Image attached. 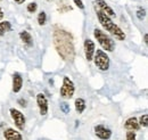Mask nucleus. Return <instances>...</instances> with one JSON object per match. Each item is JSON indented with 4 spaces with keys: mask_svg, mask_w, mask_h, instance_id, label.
I'll list each match as a JSON object with an SVG mask.
<instances>
[{
    "mask_svg": "<svg viewBox=\"0 0 148 140\" xmlns=\"http://www.w3.org/2000/svg\"><path fill=\"white\" fill-rule=\"evenodd\" d=\"M54 46L60 58L65 62H72L75 57L73 36L63 29H56L54 31Z\"/></svg>",
    "mask_w": 148,
    "mask_h": 140,
    "instance_id": "1",
    "label": "nucleus"
},
{
    "mask_svg": "<svg viewBox=\"0 0 148 140\" xmlns=\"http://www.w3.org/2000/svg\"><path fill=\"white\" fill-rule=\"evenodd\" d=\"M97 17H98L99 23L101 24V26L106 31H108L116 40H120V41H124L125 40V33H124V31H122V29L120 26H117L111 19V17H108L106 14H104L100 10H97Z\"/></svg>",
    "mask_w": 148,
    "mask_h": 140,
    "instance_id": "2",
    "label": "nucleus"
},
{
    "mask_svg": "<svg viewBox=\"0 0 148 140\" xmlns=\"http://www.w3.org/2000/svg\"><path fill=\"white\" fill-rule=\"evenodd\" d=\"M93 35H95V38L97 39L98 43L101 46V48L104 50L110 51V53L114 51V49H115V42H114V40L112 39L110 35H107L104 31H101L100 29H95Z\"/></svg>",
    "mask_w": 148,
    "mask_h": 140,
    "instance_id": "3",
    "label": "nucleus"
},
{
    "mask_svg": "<svg viewBox=\"0 0 148 140\" xmlns=\"http://www.w3.org/2000/svg\"><path fill=\"white\" fill-rule=\"evenodd\" d=\"M95 65L100 71H107L110 69V57L104 50L98 49L95 51V57L92 58Z\"/></svg>",
    "mask_w": 148,
    "mask_h": 140,
    "instance_id": "4",
    "label": "nucleus"
},
{
    "mask_svg": "<svg viewBox=\"0 0 148 140\" xmlns=\"http://www.w3.org/2000/svg\"><path fill=\"white\" fill-rule=\"evenodd\" d=\"M74 91H75V87H74V83L72 82V80H70V78L67 76H64L63 79V86L60 88V97L64 98V99H70L72 98L74 95Z\"/></svg>",
    "mask_w": 148,
    "mask_h": 140,
    "instance_id": "5",
    "label": "nucleus"
},
{
    "mask_svg": "<svg viewBox=\"0 0 148 140\" xmlns=\"http://www.w3.org/2000/svg\"><path fill=\"white\" fill-rule=\"evenodd\" d=\"M9 112H10L12 119L14 120L15 125L18 128L19 130H23L24 125H25V116L23 115V113L19 112L18 109H15V108H10Z\"/></svg>",
    "mask_w": 148,
    "mask_h": 140,
    "instance_id": "6",
    "label": "nucleus"
},
{
    "mask_svg": "<svg viewBox=\"0 0 148 140\" xmlns=\"http://www.w3.org/2000/svg\"><path fill=\"white\" fill-rule=\"evenodd\" d=\"M83 47H84V54H86V58L88 62L92 60L93 55L96 51V47H95V43L91 39H86L84 40V43H83Z\"/></svg>",
    "mask_w": 148,
    "mask_h": 140,
    "instance_id": "7",
    "label": "nucleus"
},
{
    "mask_svg": "<svg viewBox=\"0 0 148 140\" xmlns=\"http://www.w3.org/2000/svg\"><path fill=\"white\" fill-rule=\"evenodd\" d=\"M95 133H96V136L99 139L101 140H108L112 136V131L108 128L104 126V125H97V126H95Z\"/></svg>",
    "mask_w": 148,
    "mask_h": 140,
    "instance_id": "8",
    "label": "nucleus"
},
{
    "mask_svg": "<svg viewBox=\"0 0 148 140\" xmlns=\"http://www.w3.org/2000/svg\"><path fill=\"white\" fill-rule=\"evenodd\" d=\"M37 103L38 107L40 109V114L46 115L48 113V100L43 93H38L37 95Z\"/></svg>",
    "mask_w": 148,
    "mask_h": 140,
    "instance_id": "9",
    "label": "nucleus"
},
{
    "mask_svg": "<svg viewBox=\"0 0 148 140\" xmlns=\"http://www.w3.org/2000/svg\"><path fill=\"white\" fill-rule=\"evenodd\" d=\"M95 3H97V6L100 8L99 10L103 12L104 14H106L108 17H114L115 16V12L113 10V8H112L111 6H108L105 2V0H96Z\"/></svg>",
    "mask_w": 148,
    "mask_h": 140,
    "instance_id": "10",
    "label": "nucleus"
},
{
    "mask_svg": "<svg viewBox=\"0 0 148 140\" xmlns=\"http://www.w3.org/2000/svg\"><path fill=\"white\" fill-rule=\"evenodd\" d=\"M3 137L6 140H23L18 131H16L15 129H12V128H8L3 131Z\"/></svg>",
    "mask_w": 148,
    "mask_h": 140,
    "instance_id": "11",
    "label": "nucleus"
},
{
    "mask_svg": "<svg viewBox=\"0 0 148 140\" xmlns=\"http://www.w3.org/2000/svg\"><path fill=\"white\" fill-rule=\"evenodd\" d=\"M22 87H23V78L19 75L18 73H15L13 75V91L15 93H17L21 91Z\"/></svg>",
    "mask_w": 148,
    "mask_h": 140,
    "instance_id": "12",
    "label": "nucleus"
},
{
    "mask_svg": "<svg viewBox=\"0 0 148 140\" xmlns=\"http://www.w3.org/2000/svg\"><path fill=\"white\" fill-rule=\"evenodd\" d=\"M124 128L129 131H137L140 128V125H139V122L136 117H130L124 123Z\"/></svg>",
    "mask_w": 148,
    "mask_h": 140,
    "instance_id": "13",
    "label": "nucleus"
},
{
    "mask_svg": "<svg viewBox=\"0 0 148 140\" xmlns=\"http://www.w3.org/2000/svg\"><path fill=\"white\" fill-rule=\"evenodd\" d=\"M19 38H21L22 42H23L25 46L31 47V46L33 45V39H32V35L30 34L27 31H22V32L19 33Z\"/></svg>",
    "mask_w": 148,
    "mask_h": 140,
    "instance_id": "14",
    "label": "nucleus"
},
{
    "mask_svg": "<svg viewBox=\"0 0 148 140\" xmlns=\"http://www.w3.org/2000/svg\"><path fill=\"white\" fill-rule=\"evenodd\" d=\"M86 102H84V99H82V98H77L76 100H75V110H76V113H79V114H81V113H83V110L86 109Z\"/></svg>",
    "mask_w": 148,
    "mask_h": 140,
    "instance_id": "15",
    "label": "nucleus"
},
{
    "mask_svg": "<svg viewBox=\"0 0 148 140\" xmlns=\"http://www.w3.org/2000/svg\"><path fill=\"white\" fill-rule=\"evenodd\" d=\"M12 29V25L8 21H5V22H0V36H2L3 34H6L8 31H10Z\"/></svg>",
    "mask_w": 148,
    "mask_h": 140,
    "instance_id": "16",
    "label": "nucleus"
},
{
    "mask_svg": "<svg viewBox=\"0 0 148 140\" xmlns=\"http://www.w3.org/2000/svg\"><path fill=\"white\" fill-rule=\"evenodd\" d=\"M47 22V15L45 12H40L38 15V24L39 25H45Z\"/></svg>",
    "mask_w": 148,
    "mask_h": 140,
    "instance_id": "17",
    "label": "nucleus"
},
{
    "mask_svg": "<svg viewBox=\"0 0 148 140\" xmlns=\"http://www.w3.org/2000/svg\"><path fill=\"white\" fill-rule=\"evenodd\" d=\"M138 122H139V125H141V126H144V128H147L148 126V115L147 114L141 115Z\"/></svg>",
    "mask_w": 148,
    "mask_h": 140,
    "instance_id": "18",
    "label": "nucleus"
},
{
    "mask_svg": "<svg viewBox=\"0 0 148 140\" xmlns=\"http://www.w3.org/2000/svg\"><path fill=\"white\" fill-rule=\"evenodd\" d=\"M26 9H27L29 13H36V10L38 9V5L36 3V2H31V3L27 5Z\"/></svg>",
    "mask_w": 148,
    "mask_h": 140,
    "instance_id": "19",
    "label": "nucleus"
},
{
    "mask_svg": "<svg viewBox=\"0 0 148 140\" xmlns=\"http://www.w3.org/2000/svg\"><path fill=\"white\" fill-rule=\"evenodd\" d=\"M60 109H62V110H63V113H65V114L70 113V110H71L70 105H69L67 103H60Z\"/></svg>",
    "mask_w": 148,
    "mask_h": 140,
    "instance_id": "20",
    "label": "nucleus"
},
{
    "mask_svg": "<svg viewBox=\"0 0 148 140\" xmlns=\"http://www.w3.org/2000/svg\"><path fill=\"white\" fill-rule=\"evenodd\" d=\"M137 16H138L139 19L145 18V16H146V10H145L144 8H139V9H138V12H137Z\"/></svg>",
    "mask_w": 148,
    "mask_h": 140,
    "instance_id": "21",
    "label": "nucleus"
},
{
    "mask_svg": "<svg viewBox=\"0 0 148 140\" xmlns=\"http://www.w3.org/2000/svg\"><path fill=\"white\" fill-rule=\"evenodd\" d=\"M127 140H136V133L133 131L127 132Z\"/></svg>",
    "mask_w": 148,
    "mask_h": 140,
    "instance_id": "22",
    "label": "nucleus"
},
{
    "mask_svg": "<svg viewBox=\"0 0 148 140\" xmlns=\"http://www.w3.org/2000/svg\"><path fill=\"white\" fill-rule=\"evenodd\" d=\"M74 3L76 5V7H79L80 9H84V5L82 2V0H73Z\"/></svg>",
    "mask_w": 148,
    "mask_h": 140,
    "instance_id": "23",
    "label": "nucleus"
},
{
    "mask_svg": "<svg viewBox=\"0 0 148 140\" xmlns=\"http://www.w3.org/2000/svg\"><path fill=\"white\" fill-rule=\"evenodd\" d=\"M18 103H19V105L22 106V107H26V102H25V100H23V99H19Z\"/></svg>",
    "mask_w": 148,
    "mask_h": 140,
    "instance_id": "24",
    "label": "nucleus"
},
{
    "mask_svg": "<svg viewBox=\"0 0 148 140\" xmlns=\"http://www.w3.org/2000/svg\"><path fill=\"white\" fill-rule=\"evenodd\" d=\"M3 18V10L1 9V7H0V21Z\"/></svg>",
    "mask_w": 148,
    "mask_h": 140,
    "instance_id": "25",
    "label": "nucleus"
},
{
    "mask_svg": "<svg viewBox=\"0 0 148 140\" xmlns=\"http://www.w3.org/2000/svg\"><path fill=\"white\" fill-rule=\"evenodd\" d=\"M14 1H15V2L17 3V5H22V3H23V2L25 1V0H14Z\"/></svg>",
    "mask_w": 148,
    "mask_h": 140,
    "instance_id": "26",
    "label": "nucleus"
},
{
    "mask_svg": "<svg viewBox=\"0 0 148 140\" xmlns=\"http://www.w3.org/2000/svg\"><path fill=\"white\" fill-rule=\"evenodd\" d=\"M145 43H147V34H145Z\"/></svg>",
    "mask_w": 148,
    "mask_h": 140,
    "instance_id": "27",
    "label": "nucleus"
},
{
    "mask_svg": "<svg viewBox=\"0 0 148 140\" xmlns=\"http://www.w3.org/2000/svg\"><path fill=\"white\" fill-rule=\"evenodd\" d=\"M47 1H49V2H50V1H53V0H47Z\"/></svg>",
    "mask_w": 148,
    "mask_h": 140,
    "instance_id": "28",
    "label": "nucleus"
}]
</instances>
